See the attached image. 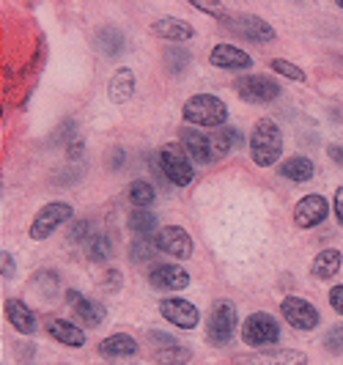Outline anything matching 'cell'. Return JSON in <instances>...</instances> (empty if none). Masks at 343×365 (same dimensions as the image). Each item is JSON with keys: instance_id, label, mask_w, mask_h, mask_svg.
Returning a JSON list of instances; mask_svg holds the SVG:
<instances>
[{"instance_id": "1", "label": "cell", "mask_w": 343, "mask_h": 365, "mask_svg": "<svg viewBox=\"0 0 343 365\" xmlns=\"http://www.w3.org/2000/svg\"><path fill=\"white\" fill-rule=\"evenodd\" d=\"M283 154V132L272 118H258L250 132V157L258 168H270Z\"/></svg>"}, {"instance_id": "2", "label": "cell", "mask_w": 343, "mask_h": 365, "mask_svg": "<svg viewBox=\"0 0 343 365\" xmlns=\"http://www.w3.org/2000/svg\"><path fill=\"white\" fill-rule=\"evenodd\" d=\"M228 118V108L212 93H195L184 102V121L195 127H222Z\"/></svg>"}, {"instance_id": "3", "label": "cell", "mask_w": 343, "mask_h": 365, "mask_svg": "<svg viewBox=\"0 0 343 365\" xmlns=\"http://www.w3.org/2000/svg\"><path fill=\"white\" fill-rule=\"evenodd\" d=\"M160 165H163V173L170 184L187 187L193 182V163H190V154L181 143H168L160 148Z\"/></svg>"}, {"instance_id": "4", "label": "cell", "mask_w": 343, "mask_h": 365, "mask_svg": "<svg viewBox=\"0 0 343 365\" xmlns=\"http://www.w3.org/2000/svg\"><path fill=\"white\" fill-rule=\"evenodd\" d=\"M234 88L245 102H253V105H267V102L280 96V83L267 77V74H247V77H239L234 83Z\"/></svg>"}, {"instance_id": "5", "label": "cell", "mask_w": 343, "mask_h": 365, "mask_svg": "<svg viewBox=\"0 0 343 365\" xmlns=\"http://www.w3.org/2000/svg\"><path fill=\"white\" fill-rule=\"evenodd\" d=\"M72 220V206L63 201H53L47 203L41 212H39L34 222H31V239L34 242H41V239H47L50 234H55L63 222H69Z\"/></svg>"}, {"instance_id": "6", "label": "cell", "mask_w": 343, "mask_h": 365, "mask_svg": "<svg viewBox=\"0 0 343 365\" xmlns=\"http://www.w3.org/2000/svg\"><path fill=\"white\" fill-rule=\"evenodd\" d=\"M236 329V308L231 302H217L209 313V324H206V338L212 346H225L231 341Z\"/></svg>"}, {"instance_id": "7", "label": "cell", "mask_w": 343, "mask_h": 365, "mask_svg": "<svg viewBox=\"0 0 343 365\" xmlns=\"http://www.w3.org/2000/svg\"><path fill=\"white\" fill-rule=\"evenodd\" d=\"M242 338L247 346H270L280 338V327L270 313H253L242 327Z\"/></svg>"}, {"instance_id": "8", "label": "cell", "mask_w": 343, "mask_h": 365, "mask_svg": "<svg viewBox=\"0 0 343 365\" xmlns=\"http://www.w3.org/2000/svg\"><path fill=\"white\" fill-rule=\"evenodd\" d=\"M234 365H307V357L305 351H297V349H272V351L236 354Z\"/></svg>"}, {"instance_id": "9", "label": "cell", "mask_w": 343, "mask_h": 365, "mask_svg": "<svg viewBox=\"0 0 343 365\" xmlns=\"http://www.w3.org/2000/svg\"><path fill=\"white\" fill-rule=\"evenodd\" d=\"M154 245H157V250H163L168 256L173 258H190L193 256V237L179 228V225H165L157 231V237H154Z\"/></svg>"}, {"instance_id": "10", "label": "cell", "mask_w": 343, "mask_h": 365, "mask_svg": "<svg viewBox=\"0 0 343 365\" xmlns=\"http://www.w3.org/2000/svg\"><path fill=\"white\" fill-rule=\"evenodd\" d=\"M225 25L234 31L236 36L250 38V41H272L275 38V31H272L270 22H264L255 14H228Z\"/></svg>"}, {"instance_id": "11", "label": "cell", "mask_w": 343, "mask_h": 365, "mask_svg": "<svg viewBox=\"0 0 343 365\" xmlns=\"http://www.w3.org/2000/svg\"><path fill=\"white\" fill-rule=\"evenodd\" d=\"M160 313H163L173 327H179V329H193V327H198V322H200L198 308H195L193 302L181 299V297H168V299H163Z\"/></svg>"}, {"instance_id": "12", "label": "cell", "mask_w": 343, "mask_h": 365, "mask_svg": "<svg viewBox=\"0 0 343 365\" xmlns=\"http://www.w3.org/2000/svg\"><path fill=\"white\" fill-rule=\"evenodd\" d=\"M280 311H283V316H286V322H289L291 327L297 329H313L319 324V311L307 299H302V297H286Z\"/></svg>"}, {"instance_id": "13", "label": "cell", "mask_w": 343, "mask_h": 365, "mask_svg": "<svg viewBox=\"0 0 343 365\" xmlns=\"http://www.w3.org/2000/svg\"><path fill=\"white\" fill-rule=\"evenodd\" d=\"M148 283L157 292H181V289L190 286V274H187V269L176 267V264H163V267L151 269Z\"/></svg>"}, {"instance_id": "14", "label": "cell", "mask_w": 343, "mask_h": 365, "mask_svg": "<svg viewBox=\"0 0 343 365\" xmlns=\"http://www.w3.org/2000/svg\"><path fill=\"white\" fill-rule=\"evenodd\" d=\"M327 217V201L322 195H305L294 206V222L300 228H313Z\"/></svg>"}, {"instance_id": "15", "label": "cell", "mask_w": 343, "mask_h": 365, "mask_svg": "<svg viewBox=\"0 0 343 365\" xmlns=\"http://www.w3.org/2000/svg\"><path fill=\"white\" fill-rule=\"evenodd\" d=\"M209 61L217 69H250L253 66V58L234 44H217L209 55Z\"/></svg>"}, {"instance_id": "16", "label": "cell", "mask_w": 343, "mask_h": 365, "mask_svg": "<svg viewBox=\"0 0 343 365\" xmlns=\"http://www.w3.org/2000/svg\"><path fill=\"white\" fill-rule=\"evenodd\" d=\"M181 146L187 148V154L195 160V163H215L217 154L212 146V138L203 135V132H193V129H184L181 132Z\"/></svg>"}, {"instance_id": "17", "label": "cell", "mask_w": 343, "mask_h": 365, "mask_svg": "<svg viewBox=\"0 0 343 365\" xmlns=\"http://www.w3.org/2000/svg\"><path fill=\"white\" fill-rule=\"evenodd\" d=\"M3 311H6L9 324L17 329V332H22V335H34V332H36V316H34V311H31L25 302H19V299H6Z\"/></svg>"}, {"instance_id": "18", "label": "cell", "mask_w": 343, "mask_h": 365, "mask_svg": "<svg viewBox=\"0 0 343 365\" xmlns=\"http://www.w3.org/2000/svg\"><path fill=\"white\" fill-rule=\"evenodd\" d=\"M66 299H69V305L74 308L77 313V319L83 322V324H88V327H96V324H102L105 322V308L99 305V302H93V299H86L80 292H66Z\"/></svg>"}, {"instance_id": "19", "label": "cell", "mask_w": 343, "mask_h": 365, "mask_svg": "<svg viewBox=\"0 0 343 365\" xmlns=\"http://www.w3.org/2000/svg\"><path fill=\"white\" fill-rule=\"evenodd\" d=\"M151 34L160 38H168V41H187V38H193V28L184 19L160 17L151 22Z\"/></svg>"}, {"instance_id": "20", "label": "cell", "mask_w": 343, "mask_h": 365, "mask_svg": "<svg viewBox=\"0 0 343 365\" xmlns=\"http://www.w3.org/2000/svg\"><path fill=\"white\" fill-rule=\"evenodd\" d=\"M132 93H135V72L124 66V69H118V72L110 77L108 96H110V102L124 105L127 99H132Z\"/></svg>"}, {"instance_id": "21", "label": "cell", "mask_w": 343, "mask_h": 365, "mask_svg": "<svg viewBox=\"0 0 343 365\" xmlns=\"http://www.w3.org/2000/svg\"><path fill=\"white\" fill-rule=\"evenodd\" d=\"M47 329H50V335H53L55 341H61V344H66V346L80 349L86 344V332L77 327V324H72V322L50 319V322H47Z\"/></svg>"}, {"instance_id": "22", "label": "cell", "mask_w": 343, "mask_h": 365, "mask_svg": "<svg viewBox=\"0 0 343 365\" xmlns=\"http://www.w3.org/2000/svg\"><path fill=\"white\" fill-rule=\"evenodd\" d=\"M99 354L108 357V360H113V357H132V354H138V344H135V338L118 332V335H110L99 344Z\"/></svg>"}, {"instance_id": "23", "label": "cell", "mask_w": 343, "mask_h": 365, "mask_svg": "<svg viewBox=\"0 0 343 365\" xmlns=\"http://www.w3.org/2000/svg\"><path fill=\"white\" fill-rule=\"evenodd\" d=\"M338 269H341V253L338 250H322L319 256L313 258V264H310V274L319 277V280L335 277Z\"/></svg>"}, {"instance_id": "24", "label": "cell", "mask_w": 343, "mask_h": 365, "mask_svg": "<svg viewBox=\"0 0 343 365\" xmlns=\"http://www.w3.org/2000/svg\"><path fill=\"white\" fill-rule=\"evenodd\" d=\"M313 173H316V168L307 157H291L280 165V176H286L291 182H307V179H313Z\"/></svg>"}, {"instance_id": "25", "label": "cell", "mask_w": 343, "mask_h": 365, "mask_svg": "<svg viewBox=\"0 0 343 365\" xmlns=\"http://www.w3.org/2000/svg\"><path fill=\"white\" fill-rule=\"evenodd\" d=\"M190 357H193V351L187 346H179V344H170V346H163L157 349V354H154V360L160 365H187L190 363Z\"/></svg>"}, {"instance_id": "26", "label": "cell", "mask_w": 343, "mask_h": 365, "mask_svg": "<svg viewBox=\"0 0 343 365\" xmlns=\"http://www.w3.org/2000/svg\"><path fill=\"white\" fill-rule=\"evenodd\" d=\"M129 201L135 203V209H148L157 201V192L148 182H132L129 184Z\"/></svg>"}, {"instance_id": "27", "label": "cell", "mask_w": 343, "mask_h": 365, "mask_svg": "<svg viewBox=\"0 0 343 365\" xmlns=\"http://www.w3.org/2000/svg\"><path fill=\"white\" fill-rule=\"evenodd\" d=\"M129 228L138 234V237H145L151 231H157V217L148 212V209H135L129 215Z\"/></svg>"}, {"instance_id": "28", "label": "cell", "mask_w": 343, "mask_h": 365, "mask_svg": "<svg viewBox=\"0 0 343 365\" xmlns=\"http://www.w3.org/2000/svg\"><path fill=\"white\" fill-rule=\"evenodd\" d=\"M88 256L93 261H110L113 258V239L108 234H99L88 242Z\"/></svg>"}, {"instance_id": "29", "label": "cell", "mask_w": 343, "mask_h": 365, "mask_svg": "<svg viewBox=\"0 0 343 365\" xmlns=\"http://www.w3.org/2000/svg\"><path fill=\"white\" fill-rule=\"evenodd\" d=\"M157 253H160V250H157V245L145 237L135 239V242H132V247H129V256H132V261H138V264H140V261H151Z\"/></svg>"}, {"instance_id": "30", "label": "cell", "mask_w": 343, "mask_h": 365, "mask_svg": "<svg viewBox=\"0 0 343 365\" xmlns=\"http://www.w3.org/2000/svg\"><path fill=\"white\" fill-rule=\"evenodd\" d=\"M270 66H272V72L283 74V77H289V80H297V83H302V80H305V72H302L300 66H294L291 61H283V58H275V61H272Z\"/></svg>"}, {"instance_id": "31", "label": "cell", "mask_w": 343, "mask_h": 365, "mask_svg": "<svg viewBox=\"0 0 343 365\" xmlns=\"http://www.w3.org/2000/svg\"><path fill=\"white\" fill-rule=\"evenodd\" d=\"M165 63L170 66V72H181V69L190 63V53L181 50V47H170V50L165 53Z\"/></svg>"}, {"instance_id": "32", "label": "cell", "mask_w": 343, "mask_h": 365, "mask_svg": "<svg viewBox=\"0 0 343 365\" xmlns=\"http://www.w3.org/2000/svg\"><path fill=\"white\" fill-rule=\"evenodd\" d=\"M93 237H96V234L91 231L88 220H77V222L72 225V234H69V239H72V242H91Z\"/></svg>"}, {"instance_id": "33", "label": "cell", "mask_w": 343, "mask_h": 365, "mask_svg": "<svg viewBox=\"0 0 343 365\" xmlns=\"http://www.w3.org/2000/svg\"><path fill=\"white\" fill-rule=\"evenodd\" d=\"M34 283L39 286V292L41 294H53L58 289V274L55 272H39L34 277Z\"/></svg>"}, {"instance_id": "34", "label": "cell", "mask_w": 343, "mask_h": 365, "mask_svg": "<svg viewBox=\"0 0 343 365\" xmlns=\"http://www.w3.org/2000/svg\"><path fill=\"white\" fill-rule=\"evenodd\" d=\"M193 9H198V11H203V14H212V17H217V19H228V11H225V6H215V3H193Z\"/></svg>"}, {"instance_id": "35", "label": "cell", "mask_w": 343, "mask_h": 365, "mask_svg": "<svg viewBox=\"0 0 343 365\" xmlns=\"http://www.w3.org/2000/svg\"><path fill=\"white\" fill-rule=\"evenodd\" d=\"M324 346L335 354H343V327H335L329 335L324 338Z\"/></svg>"}, {"instance_id": "36", "label": "cell", "mask_w": 343, "mask_h": 365, "mask_svg": "<svg viewBox=\"0 0 343 365\" xmlns=\"http://www.w3.org/2000/svg\"><path fill=\"white\" fill-rule=\"evenodd\" d=\"M121 283H124V274L118 272V269H108V274L102 277V286H105L108 292H118Z\"/></svg>"}, {"instance_id": "37", "label": "cell", "mask_w": 343, "mask_h": 365, "mask_svg": "<svg viewBox=\"0 0 343 365\" xmlns=\"http://www.w3.org/2000/svg\"><path fill=\"white\" fill-rule=\"evenodd\" d=\"M329 305L335 308V313L343 316V286H335V289L329 292Z\"/></svg>"}, {"instance_id": "38", "label": "cell", "mask_w": 343, "mask_h": 365, "mask_svg": "<svg viewBox=\"0 0 343 365\" xmlns=\"http://www.w3.org/2000/svg\"><path fill=\"white\" fill-rule=\"evenodd\" d=\"M0 264H3V267H0L3 277H14V258L9 256V253H3V256H0Z\"/></svg>"}, {"instance_id": "39", "label": "cell", "mask_w": 343, "mask_h": 365, "mask_svg": "<svg viewBox=\"0 0 343 365\" xmlns=\"http://www.w3.org/2000/svg\"><path fill=\"white\" fill-rule=\"evenodd\" d=\"M335 217L341 220V225H343V187L335 190Z\"/></svg>"}, {"instance_id": "40", "label": "cell", "mask_w": 343, "mask_h": 365, "mask_svg": "<svg viewBox=\"0 0 343 365\" xmlns=\"http://www.w3.org/2000/svg\"><path fill=\"white\" fill-rule=\"evenodd\" d=\"M327 154H329L338 165H343V146H329L327 148Z\"/></svg>"}]
</instances>
